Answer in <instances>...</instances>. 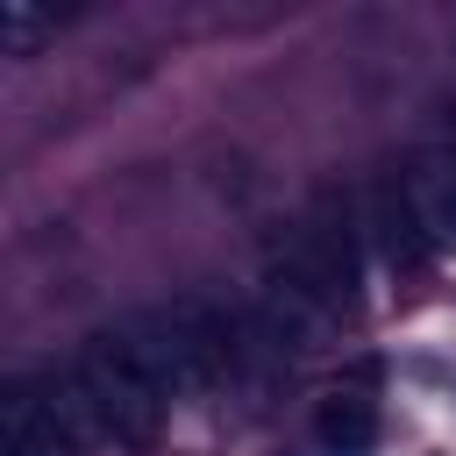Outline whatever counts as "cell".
I'll return each mask as SVG.
<instances>
[{"label": "cell", "instance_id": "obj_1", "mask_svg": "<svg viewBox=\"0 0 456 456\" xmlns=\"http://www.w3.org/2000/svg\"><path fill=\"white\" fill-rule=\"evenodd\" d=\"M78 378L93 385L114 442H128V449H150L157 442V428H164V385L150 378V363L128 349L121 328H107V335H93L78 349Z\"/></svg>", "mask_w": 456, "mask_h": 456}, {"label": "cell", "instance_id": "obj_2", "mask_svg": "<svg viewBox=\"0 0 456 456\" xmlns=\"http://www.w3.org/2000/svg\"><path fill=\"white\" fill-rule=\"evenodd\" d=\"M399 185H406V207H413V221H420V235H428V249L442 256V249H456V157H413L406 171H399Z\"/></svg>", "mask_w": 456, "mask_h": 456}, {"label": "cell", "instance_id": "obj_3", "mask_svg": "<svg viewBox=\"0 0 456 456\" xmlns=\"http://www.w3.org/2000/svg\"><path fill=\"white\" fill-rule=\"evenodd\" d=\"M370 235H378V249H385V264L392 271H420L435 249H428V235H420V221H413V207H406V185H399V171H385L378 185H370Z\"/></svg>", "mask_w": 456, "mask_h": 456}, {"label": "cell", "instance_id": "obj_4", "mask_svg": "<svg viewBox=\"0 0 456 456\" xmlns=\"http://www.w3.org/2000/svg\"><path fill=\"white\" fill-rule=\"evenodd\" d=\"M314 442H321V456H370L378 449V406L363 392H328L314 406Z\"/></svg>", "mask_w": 456, "mask_h": 456}, {"label": "cell", "instance_id": "obj_5", "mask_svg": "<svg viewBox=\"0 0 456 456\" xmlns=\"http://www.w3.org/2000/svg\"><path fill=\"white\" fill-rule=\"evenodd\" d=\"M36 392H43L50 420L71 435V449H86V442H114V435H107V413H100V399H93V385L78 378V363H71V370H50Z\"/></svg>", "mask_w": 456, "mask_h": 456}, {"label": "cell", "instance_id": "obj_6", "mask_svg": "<svg viewBox=\"0 0 456 456\" xmlns=\"http://www.w3.org/2000/svg\"><path fill=\"white\" fill-rule=\"evenodd\" d=\"M0 420H7V456H78L71 435L50 420V406H43L36 385H14L7 406H0Z\"/></svg>", "mask_w": 456, "mask_h": 456}]
</instances>
